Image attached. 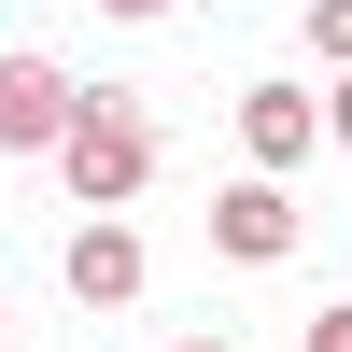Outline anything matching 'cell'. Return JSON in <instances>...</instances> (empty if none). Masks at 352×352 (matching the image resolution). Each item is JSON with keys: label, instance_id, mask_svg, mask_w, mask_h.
Returning a JSON list of instances; mask_svg holds the SVG:
<instances>
[{"label": "cell", "instance_id": "obj_3", "mask_svg": "<svg viewBox=\"0 0 352 352\" xmlns=\"http://www.w3.org/2000/svg\"><path fill=\"white\" fill-rule=\"evenodd\" d=\"M240 155H254V184H282V169H310V155H324V99H310L296 71L240 85Z\"/></svg>", "mask_w": 352, "mask_h": 352}, {"label": "cell", "instance_id": "obj_2", "mask_svg": "<svg viewBox=\"0 0 352 352\" xmlns=\"http://www.w3.org/2000/svg\"><path fill=\"white\" fill-rule=\"evenodd\" d=\"M71 113H85V71H56V56H0V155H56L71 141Z\"/></svg>", "mask_w": 352, "mask_h": 352}, {"label": "cell", "instance_id": "obj_4", "mask_svg": "<svg viewBox=\"0 0 352 352\" xmlns=\"http://www.w3.org/2000/svg\"><path fill=\"white\" fill-rule=\"evenodd\" d=\"M296 240H310L296 184H226V197H212V254H240V268H282Z\"/></svg>", "mask_w": 352, "mask_h": 352}, {"label": "cell", "instance_id": "obj_8", "mask_svg": "<svg viewBox=\"0 0 352 352\" xmlns=\"http://www.w3.org/2000/svg\"><path fill=\"white\" fill-rule=\"evenodd\" d=\"M324 141H352V71H338V85H324Z\"/></svg>", "mask_w": 352, "mask_h": 352}, {"label": "cell", "instance_id": "obj_1", "mask_svg": "<svg viewBox=\"0 0 352 352\" xmlns=\"http://www.w3.org/2000/svg\"><path fill=\"white\" fill-rule=\"evenodd\" d=\"M155 99H141L127 71H85V113H71V141H56V184L85 197V212H127L141 184H155Z\"/></svg>", "mask_w": 352, "mask_h": 352}, {"label": "cell", "instance_id": "obj_7", "mask_svg": "<svg viewBox=\"0 0 352 352\" xmlns=\"http://www.w3.org/2000/svg\"><path fill=\"white\" fill-rule=\"evenodd\" d=\"M310 352H352V310H310Z\"/></svg>", "mask_w": 352, "mask_h": 352}, {"label": "cell", "instance_id": "obj_9", "mask_svg": "<svg viewBox=\"0 0 352 352\" xmlns=\"http://www.w3.org/2000/svg\"><path fill=\"white\" fill-rule=\"evenodd\" d=\"M99 14H127V28H155V14H169V0H99Z\"/></svg>", "mask_w": 352, "mask_h": 352}, {"label": "cell", "instance_id": "obj_6", "mask_svg": "<svg viewBox=\"0 0 352 352\" xmlns=\"http://www.w3.org/2000/svg\"><path fill=\"white\" fill-rule=\"evenodd\" d=\"M310 43H324V56H352V0H310Z\"/></svg>", "mask_w": 352, "mask_h": 352}, {"label": "cell", "instance_id": "obj_10", "mask_svg": "<svg viewBox=\"0 0 352 352\" xmlns=\"http://www.w3.org/2000/svg\"><path fill=\"white\" fill-rule=\"evenodd\" d=\"M169 352H212V338H169Z\"/></svg>", "mask_w": 352, "mask_h": 352}, {"label": "cell", "instance_id": "obj_5", "mask_svg": "<svg viewBox=\"0 0 352 352\" xmlns=\"http://www.w3.org/2000/svg\"><path fill=\"white\" fill-rule=\"evenodd\" d=\"M141 282H155V254H141L127 226H85V240H71V310H127Z\"/></svg>", "mask_w": 352, "mask_h": 352}]
</instances>
